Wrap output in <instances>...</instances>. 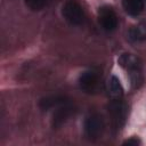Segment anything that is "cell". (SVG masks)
<instances>
[{
  "instance_id": "9",
  "label": "cell",
  "mask_w": 146,
  "mask_h": 146,
  "mask_svg": "<svg viewBox=\"0 0 146 146\" xmlns=\"http://www.w3.org/2000/svg\"><path fill=\"white\" fill-rule=\"evenodd\" d=\"M107 88H108V94L111 96L112 99H121L123 96V88L119 81V79L114 75H112L108 80L107 83Z\"/></svg>"
},
{
  "instance_id": "11",
  "label": "cell",
  "mask_w": 146,
  "mask_h": 146,
  "mask_svg": "<svg viewBox=\"0 0 146 146\" xmlns=\"http://www.w3.org/2000/svg\"><path fill=\"white\" fill-rule=\"evenodd\" d=\"M129 38L135 42H140L146 40V34L139 27H131L129 31Z\"/></svg>"
},
{
  "instance_id": "6",
  "label": "cell",
  "mask_w": 146,
  "mask_h": 146,
  "mask_svg": "<svg viewBox=\"0 0 146 146\" xmlns=\"http://www.w3.org/2000/svg\"><path fill=\"white\" fill-rule=\"evenodd\" d=\"M99 75L95 71H86L79 78L80 88L88 94H94L99 88Z\"/></svg>"
},
{
  "instance_id": "13",
  "label": "cell",
  "mask_w": 146,
  "mask_h": 146,
  "mask_svg": "<svg viewBox=\"0 0 146 146\" xmlns=\"http://www.w3.org/2000/svg\"><path fill=\"white\" fill-rule=\"evenodd\" d=\"M138 144H140V140L137 139V138H130V139H128L123 143V145H135V146L138 145Z\"/></svg>"
},
{
  "instance_id": "3",
  "label": "cell",
  "mask_w": 146,
  "mask_h": 146,
  "mask_svg": "<svg viewBox=\"0 0 146 146\" xmlns=\"http://www.w3.org/2000/svg\"><path fill=\"white\" fill-rule=\"evenodd\" d=\"M104 128V119L98 113H92L88 115L84 120V133L91 140L98 139L103 135Z\"/></svg>"
},
{
  "instance_id": "10",
  "label": "cell",
  "mask_w": 146,
  "mask_h": 146,
  "mask_svg": "<svg viewBox=\"0 0 146 146\" xmlns=\"http://www.w3.org/2000/svg\"><path fill=\"white\" fill-rule=\"evenodd\" d=\"M65 102H67V100L63 96H51V97H47V98L42 99L40 102V107L43 110L54 108V107H57L58 105H60Z\"/></svg>"
},
{
  "instance_id": "8",
  "label": "cell",
  "mask_w": 146,
  "mask_h": 146,
  "mask_svg": "<svg viewBox=\"0 0 146 146\" xmlns=\"http://www.w3.org/2000/svg\"><path fill=\"white\" fill-rule=\"evenodd\" d=\"M122 5L127 14L131 16H138L145 8V0H123Z\"/></svg>"
},
{
  "instance_id": "1",
  "label": "cell",
  "mask_w": 146,
  "mask_h": 146,
  "mask_svg": "<svg viewBox=\"0 0 146 146\" xmlns=\"http://www.w3.org/2000/svg\"><path fill=\"white\" fill-rule=\"evenodd\" d=\"M119 64L129 72L130 80L133 87L138 88L144 82L143 75V65L138 57L132 54H122L119 58Z\"/></svg>"
},
{
  "instance_id": "7",
  "label": "cell",
  "mask_w": 146,
  "mask_h": 146,
  "mask_svg": "<svg viewBox=\"0 0 146 146\" xmlns=\"http://www.w3.org/2000/svg\"><path fill=\"white\" fill-rule=\"evenodd\" d=\"M56 108L57 110L55 111V113L52 115L51 123H52L54 128H59L60 125H63L74 114L75 108L71 103H68V100L63 103V104H60V105H58Z\"/></svg>"
},
{
  "instance_id": "4",
  "label": "cell",
  "mask_w": 146,
  "mask_h": 146,
  "mask_svg": "<svg viewBox=\"0 0 146 146\" xmlns=\"http://www.w3.org/2000/svg\"><path fill=\"white\" fill-rule=\"evenodd\" d=\"M108 111L112 117V123L115 129H120L127 117V106L121 99H112Z\"/></svg>"
},
{
  "instance_id": "5",
  "label": "cell",
  "mask_w": 146,
  "mask_h": 146,
  "mask_svg": "<svg viewBox=\"0 0 146 146\" xmlns=\"http://www.w3.org/2000/svg\"><path fill=\"white\" fill-rule=\"evenodd\" d=\"M98 21L102 27L106 31H113L117 26V16L114 9L110 6H102L99 8Z\"/></svg>"
},
{
  "instance_id": "2",
  "label": "cell",
  "mask_w": 146,
  "mask_h": 146,
  "mask_svg": "<svg viewBox=\"0 0 146 146\" xmlns=\"http://www.w3.org/2000/svg\"><path fill=\"white\" fill-rule=\"evenodd\" d=\"M63 17L71 25H81L84 21V13L82 7L75 0H68L62 8Z\"/></svg>"
},
{
  "instance_id": "12",
  "label": "cell",
  "mask_w": 146,
  "mask_h": 146,
  "mask_svg": "<svg viewBox=\"0 0 146 146\" xmlns=\"http://www.w3.org/2000/svg\"><path fill=\"white\" fill-rule=\"evenodd\" d=\"M49 0H25L26 6L32 10H41L48 5Z\"/></svg>"
},
{
  "instance_id": "14",
  "label": "cell",
  "mask_w": 146,
  "mask_h": 146,
  "mask_svg": "<svg viewBox=\"0 0 146 146\" xmlns=\"http://www.w3.org/2000/svg\"><path fill=\"white\" fill-rule=\"evenodd\" d=\"M145 2H146V0H145Z\"/></svg>"
}]
</instances>
